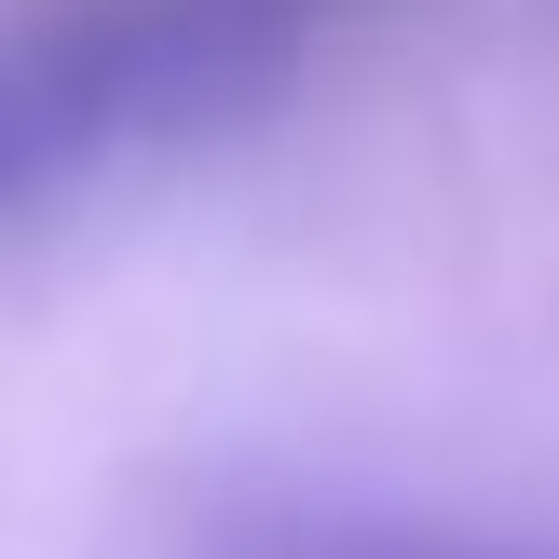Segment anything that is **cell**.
<instances>
[{"mask_svg": "<svg viewBox=\"0 0 559 559\" xmlns=\"http://www.w3.org/2000/svg\"><path fill=\"white\" fill-rule=\"evenodd\" d=\"M314 55V0H69L0 41V205H41L136 151L233 136Z\"/></svg>", "mask_w": 559, "mask_h": 559, "instance_id": "cell-1", "label": "cell"}, {"mask_svg": "<svg viewBox=\"0 0 559 559\" xmlns=\"http://www.w3.org/2000/svg\"><path fill=\"white\" fill-rule=\"evenodd\" d=\"M205 559H533V546H464L424 519H342V506H260L233 533H205Z\"/></svg>", "mask_w": 559, "mask_h": 559, "instance_id": "cell-2", "label": "cell"}]
</instances>
